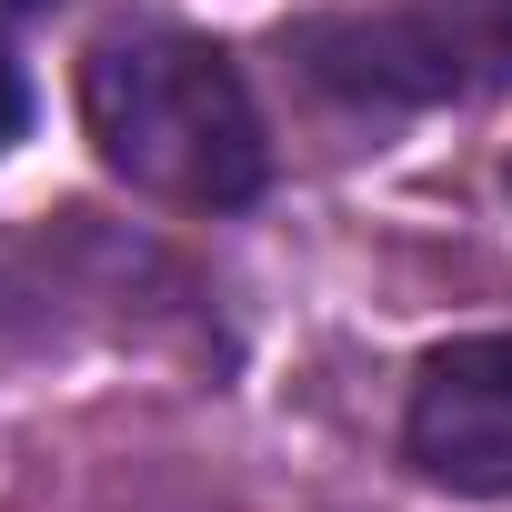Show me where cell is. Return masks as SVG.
Masks as SVG:
<instances>
[{
	"mask_svg": "<svg viewBox=\"0 0 512 512\" xmlns=\"http://www.w3.org/2000/svg\"><path fill=\"white\" fill-rule=\"evenodd\" d=\"M81 111H91L101 161L121 181L161 191V201L231 211V201H251V191L272 181L262 111H251L241 71L211 41H181V31L101 41L91 71H81Z\"/></svg>",
	"mask_w": 512,
	"mask_h": 512,
	"instance_id": "1",
	"label": "cell"
},
{
	"mask_svg": "<svg viewBox=\"0 0 512 512\" xmlns=\"http://www.w3.org/2000/svg\"><path fill=\"white\" fill-rule=\"evenodd\" d=\"M402 442H412V462H422L442 492L512 502V332L442 342V352L412 372Z\"/></svg>",
	"mask_w": 512,
	"mask_h": 512,
	"instance_id": "2",
	"label": "cell"
},
{
	"mask_svg": "<svg viewBox=\"0 0 512 512\" xmlns=\"http://www.w3.org/2000/svg\"><path fill=\"white\" fill-rule=\"evenodd\" d=\"M21 121H31V81H21V61L0 51V151L21 141Z\"/></svg>",
	"mask_w": 512,
	"mask_h": 512,
	"instance_id": "3",
	"label": "cell"
}]
</instances>
